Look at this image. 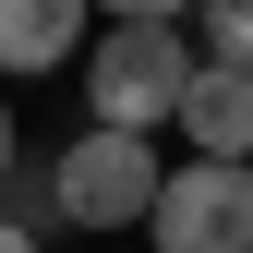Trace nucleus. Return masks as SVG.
I'll list each match as a JSON object with an SVG mask.
<instances>
[{"label": "nucleus", "instance_id": "f257e3e1", "mask_svg": "<svg viewBox=\"0 0 253 253\" xmlns=\"http://www.w3.org/2000/svg\"><path fill=\"white\" fill-rule=\"evenodd\" d=\"M193 37L181 24H109L97 60H84V121L97 133H181V97H193Z\"/></svg>", "mask_w": 253, "mask_h": 253}, {"label": "nucleus", "instance_id": "f03ea898", "mask_svg": "<svg viewBox=\"0 0 253 253\" xmlns=\"http://www.w3.org/2000/svg\"><path fill=\"white\" fill-rule=\"evenodd\" d=\"M157 193H169V157L145 133H97V121H84V133L60 145V169H48V205L73 217V229H145Z\"/></svg>", "mask_w": 253, "mask_h": 253}, {"label": "nucleus", "instance_id": "7ed1b4c3", "mask_svg": "<svg viewBox=\"0 0 253 253\" xmlns=\"http://www.w3.org/2000/svg\"><path fill=\"white\" fill-rule=\"evenodd\" d=\"M145 241H157V253H253V169H217V157L169 169Z\"/></svg>", "mask_w": 253, "mask_h": 253}, {"label": "nucleus", "instance_id": "20e7f679", "mask_svg": "<svg viewBox=\"0 0 253 253\" xmlns=\"http://www.w3.org/2000/svg\"><path fill=\"white\" fill-rule=\"evenodd\" d=\"M181 133H193V157H217V169H253V73H193V97H181Z\"/></svg>", "mask_w": 253, "mask_h": 253}, {"label": "nucleus", "instance_id": "39448f33", "mask_svg": "<svg viewBox=\"0 0 253 253\" xmlns=\"http://www.w3.org/2000/svg\"><path fill=\"white\" fill-rule=\"evenodd\" d=\"M84 24H97V0H0V73H60Z\"/></svg>", "mask_w": 253, "mask_h": 253}, {"label": "nucleus", "instance_id": "423d86ee", "mask_svg": "<svg viewBox=\"0 0 253 253\" xmlns=\"http://www.w3.org/2000/svg\"><path fill=\"white\" fill-rule=\"evenodd\" d=\"M217 73H253V0H205V37H193Z\"/></svg>", "mask_w": 253, "mask_h": 253}, {"label": "nucleus", "instance_id": "0eeeda50", "mask_svg": "<svg viewBox=\"0 0 253 253\" xmlns=\"http://www.w3.org/2000/svg\"><path fill=\"white\" fill-rule=\"evenodd\" d=\"M109 24H181V0H97Z\"/></svg>", "mask_w": 253, "mask_h": 253}, {"label": "nucleus", "instance_id": "6e6552de", "mask_svg": "<svg viewBox=\"0 0 253 253\" xmlns=\"http://www.w3.org/2000/svg\"><path fill=\"white\" fill-rule=\"evenodd\" d=\"M12 145H24V133H12V109H0V205H12Z\"/></svg>", "mask_w": 253, "mask_h": 253}, {"label": "nucleus", "instance_id": "1a4fd4ad", "mask_svg": "<svg viewBox=\"0 0 253 253\" xmlns=\"http://www.w3.org/2000/svg\"><path fill=\"white\" fill-rule=\"evenodd\" d=\"M0 253H37V229H24V217H0Z\"/></svg>", "mask_w": 253, "mask_h": 253}]
</instances>
